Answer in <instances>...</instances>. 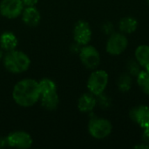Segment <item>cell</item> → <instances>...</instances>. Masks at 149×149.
<instances>
[{
    "label": "cell",
    "mask_w": 149,
    "mask_h": 149,
    "mask_svg": "<svg viewBox=\"0 0 149 149\" xmlns=\"http://www.w3.org/2000/svg\"><path fill=\"white\" fill-rule=\"evenodd\" d=\"M7 144L12 148H29L31 147L32 139L29 134L25 132H13L6 138Z\"/></svg>",
    "instance_id": "cell-8"
},
{
    "label": "cell",
    "mask_w": 149,
    "mask_h": 149,
    "mask_svg": "<svg viewBox=\"0 0 149 149\" xmlns=\"http://www.w3.org/2000/svg\"><path fill=\"white\" fill-rule=\"evenodd\" d=\"M41 104L42 107L47 110H54L58 105V96L57 92L52 93L45 95H41Z\"/></svg>",
    "instance_id": "cell-16"
},
{
    "label": "cell",
    "mask_w": 149,
    "mask_h": 149,
    "mask_svg": "<svg viewBox=\"0 0 149 149\" xmlns=\"http://www.w3.org/2000/svg\"><path fill=\"white\" fill-rule=\"evenodd\" d=\"M79 58L82 64L88 69H95L100 63V56L96 48L91 45L84 46L80 50Z\"/></svg>",
    "instance_id": "cell-6"
},
{
    "label": "cell",
    "mask_w": 149,
    "mask_h": 149,
    "mask_svg": "<svg viewBox=\"0 0 149 149\" xmlns=\"http://www.w3.org/2000/svg\"><path fill=\"white\" fill-rule=\"evenodd\" d=\"M95 105H96V100L93 97V94L86 93L82 95L78 101L79 110L83 113H88L93 111Z\"/></svg>",
    "instance_id": "cell-12"
},
{
    "label": "cell",
    "mask_w": 149,
    "mask_h": 149,
    "mask_svg": "<svg viewBox=\"0 0 149 149\" xmlns=\"http://www.w3.org/2000/svg\"><path fill=\"white\" fill-rule=\"evenodd\" d=\"M1 58H2V52H1V51H0V59H1Z\"/></svg>",
    "instance_id": "cell-24"
},
{
    "label": "cell",
    "mask_w": 149,
    "mask_h": 149,
    "mask_svg": "<svg viewBox=\"0 0 149 149\" xmlns=\"http://www.w3.org/2000/svg\"><path fill=\"white\" fill-rule=\"evenodd\" d=\"M135 58L140 65L145 67L149 66V46L142 45L137 47L135 50Z\"/></svg>",
    "instance_id": "cell-14"
},
{
    "label": "cell",
    "mask_w": 149,
    "mask_h": 149,
    "mask_svg": "<svg viewBox=\"0 0 149 149\" xmlns=\"http://www.w3.org/2000/svg\"><path fill=\"white\" fill-rule=\"evenodd\" d=\"M137 82L140 88L147 95H149V72L148 71H141L137 75Z\"/></svg>",
    "instance_id": "cell-18"
},
{
    "label": "cell",
    "mask_w": 149,
    "mask_h": 149,
    "mask_svg": "<svg viewBox=\"0 0 149 149\" xmlns=\"http://www.w3.org/2000/svg\"><path fill=\"white\" fill-rule=\"evenodd\" d=\"M142 140H143V143L148 145L149 147V127L144 128V132H143V135H142Z\"/></svg>",
    "instance_id": "cell-21"
},
{
    "label": "cell",
    "mask_w": 149,
    "mask_h": 149,
    "mask_svg": "<svg viewBox=\"0 0 149 149\" xmlns=\"http://www.w3.org/2000/svg\"><path fill=\"white\" fill-rule=\"evenodd\" d=\"M23 1V3L24 5H26L27 7H30V6H34L38 0H22Z\"/></svg>",
    "instance_id": "cell-22"
},
{
    "label": "cell",
    "mask_w": 149,
    "mask_h": 149,
    "mask_svg": "<svg viewBox=\"0 0 149 149\" xmlns=\"http://www.w3.org/2000/svg\"><path fill=\"white\" fill-rule=\"evenodd\" d=\"M132 86V79L129 74H122L118 79V87L121 92H127Z\"/></svg>",
    "instance_id": "cell-19"
},
{
    "label": "cell",
    "mask_w": 149,
    "mask_h": 149,
    "mask_svg": "<svg viewBox=\"0 0 149 149\" xmlns=\"http://www.w3.org/2000/svg\"><path fill=\"white\" fill-rule=\"evenodd\" d=\"M23 20L29 26H36L40 21V13L34 7H27L23 12Z\"/></svg>",
    "instance_id": "cell-11"
},
{
    "label": "cell",
    "mask_w": 149,
    "mask_h": 149,
    "mask_svg": "<svg viewBox=\"0 0 149 149\" xmlns=\"http://www.w3.org/2000/svg\"><path fill=\"white\" fill-rule=\"evenodd\" d=\"M137 24H138L135 18L132 17H125L120 21L119 27L122 33L130 34L136 31Z\"/></svg>",
    "instance_id": "cell-15"
},
{
    "label": "cell",
    "mask_w": 149,
    "mask_h": 149,
    "mask_svg": "<svg viewBox=\"0 0 149 149\" xmlns=\"http://www.w3.org/2000/svg\"><path fill=\"white\" fill-rule=\"evenodd\" d=\"M130 118L133 121L137 123L141 128L149 127V107L139 106L130 111Z\"/></svg>",
    "instance_id": "cell-10"
},
{
    "label": "cell",
    "mask_w": 149,
    "mask_h": 149,
    "mask_svg": "<svg viewBox=\"0 0 149 149\" xmlns=\"http://www.w3.org/2000/svg\"><path fill=\"white\" fill-rule=\"evenodd\" d=\"M127 69H128V72L130 74H133V75H138L141 72V69H140V64L136 61H130L129 64H128V66H127Z\"/></svg>",
    "instance_id": "cell-20"
},
{
    "label": "cell",
    "mask_w": 149,
    "mask_h": 149,
    "mask_svg": "<svg viewBox=\"0 0 149 149\" xmlns=\"http://www.w3.org/2000/svg\"><path fill=\"white\" fill-rule=\"evenodd\" d=\"M73 37L79 45H87L92 38V30L89 24L83 20L79 21L74 27Z\"/></svg>",
    "instance_id": "cell-9"
},
{
    "label": "cell",
    "mask_w": 149,
    "mask_h": 149,
    "mask_svg": "<svg viewBox=\"0 0 149 149\" xmlns=\"http://www.w3.org/2000/svg\"><path fill=\"white\" fill-rule=\"evenodd\" d=\"M6 144H7V140H4L3 138H1L0 137V148L4 147Z\"/></svg>",
    "instance_id": "cell-23"
},
{
    "label": "cell",
    "mask_w": 149,
    "mask_h": 149,
    "mask_svg": "<svg viewBox=\"0 0 149 149\" xmlns=\"http://www.w3.org/2000/svg\"><path fill=\"white\" fill-rule=\"evenodd\" d=\"M148 4H149V0H148Z\"/></svg>",
    "instance_id": "cell-25"
},
{
    "label": "cell",
    "mask_w": 149,
    "mask_h": 149,
    "mask_svg": "<svg viewBox=\"0 0 149 149\" xmlns=\"http://www.w3.org/2000/svg\"><path fill=\"white\" fill-rule=\"evenodd\" d=\"M128 40L124 33H113L107 43V52L112 55L121 54L127 47Z\"/></svg>",
    "instance_id": "cell-5"
},
{
    "label": "cell",
    "mask_w": 149,
    "mask_h": 149,
    "mask_svg": "<svg viewBox=\"0 0 149 149\" xmlns=\"http://www.w3.org/2000/svg\"><path fill=\"white\" fill-rule=\"evenodd\" d=\"M5 68L13 73H19L26 71L31 64L29 57L19 51H9L3 59Z\"/></svg>",
    "instance_id": "cell-2"
},
{
    "label": "cell",
    "mask_w": 149,
    "mask_h": 149,
    "mask_svg": "<svg viewBox=\"0 0 149 149\" xmlns=\"http://www.w3.org/2000/svg\"><path fill=\"white\" fill-rule=\"evenodd\" d=\"M22 0H3L0 3V13L7 18H15L23 11Z\"/></svg>",
    "instance_id": "cell-7"
},
{
    "label": "cell",
    "mask_w": 149,
    "mask_h": 149,
    "mask_svg": "<svg viewBox=\"0 0 149 149\" xmlns=\"http://www.w3.org/2000/svg\"><path fill=\"white\" fill-rule=\"evenodd\" d=\"M38 86L40 90V96L57 92V87L55 83L49 79H42L40 82H38Z\"/></svg>",
    "instance_id": "cell-17"
},
{
    "label": "cell",
    "mask_w": 149,
    "mask_h": 149,
    "mask_svg": "<svg viewBox=\"0 0 149 149\" xmlns=\"http://www.w3.org/2000/svg\"><path fill=\"white\" fill-rule=\"evenodd\" d=\"M17 39L12 32L5 31L1 35L0 45L3 50L7 52L12 51L17 47Z\"/></svg>",
    "instance_id": "cell-13"
},
{
    "label": "cell",
    "mask_w": 149,
    "mask_h": 149,
    "mask_svg": "<svg viewBox=\"0 0 149 149\" xmlns=\"http://www.w3.org/2000/svg\"><path fill=\"white\" fill-rule=\"evenodd\" d=\"M108 84V74L104 70H98L93 72L87 81V87L90 93L93 95L99 96L102 94Z\"/></svg>",
    "instance_id": "cell-3"
},
{
    "label": "cell",
    "mask_w": 149,
    "mask_h": 149,
    "mask_svg": "<svg viewBox=\"0 0 149 149\" xmlns=\"http://www.w3.org/2000/svg\"><path fill=\"white\" fill-rule=\"evenodd\" d=\"M12 97L17 104L21 107H31L40 98L38 82L31 79H26L16 84Z\"/></svg>",
    "instance_id": "cell-1"
},
{
    "label": "cell",
    "mask_w": 149,
    "mask_h": 149,
    "mask_svg": "<svg viewBox=\"0 0 149 149\" xmlns=\"http://www.w3.org/2000/svg\"><path fill=\"white\" fill-rule=\"evenodd\" d=\"M112 128L111 122L108 120L102 118H93L88 125L90 134L96 139H104L109 136Z\"/></svg>",
    "instance_id": "cell-4"
}]
</instances>
